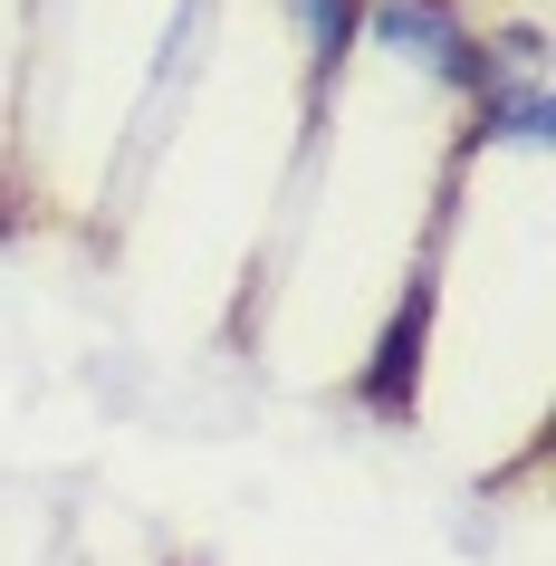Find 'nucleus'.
Segmentation results:
<instances>
[{
	"instance_id": "f257e3e1",
	"label": "nucleus",
	"mask_w": 556,
	"mask_h": 566,
	"mask_svg": "<svg viewBox=\"0 0 556 566\" xmlns=\"http://www.w3.org/2000/svg\"><path fill=\"white\" fill-rule=\"evenodd\" d=\"M480 135L490 145H547L556 135V96H547V39L537 30H499L480 39Z\"/></svg>"
},
{
	"instance_id": "f03ea898",
	"label": "nucleus",
	"mask_w": 556,
	"mask_h": 566,
	"mask_svg": "<svg viewBox=\"0 0 556 566\" xmlns=\"http://www.w3.org/2000/svg\"><path fill=\"white\" fill-rule=\"evenodd\" d=\"M355 30L375 39L384 59L422 67V77H441V87H480V30H470L451 0H365L355 10Z\"/></svg>"
},
{
	"instance_id": "7ed1b4c3",
	"label": "nucleus",
	"mask_w": 556,
	"mask_h": 566,
	"mask_svg": "<svg viewBox=\"0 0 556 566\" xmlns=\"http://www.w3.org/2000/svg\"><path fill=\"white\" fill-rule=\"evenodd\" d=\"M412 346H422V298L394 317V336H384V356H375V375H365V403L375 413H403L412 394H403V375H412Z\"/></svg>"
},
{
	"instance_id": "20e7f679",
	"label": "nucleus",
	"mask_w": 556,
	"mask_h": 566,
	"mask_svg": "<svg viewBox=\"0 0 556 566\" xmlns=\"http://www.w3.org/2000/svg\"><path fill=\"white\" fill-rule=\"evenodd\" d=\"M289 10H297V30H307V59L336 67L355 49V10H365V0H289Z\"/></svg>"
}]
</instances>
